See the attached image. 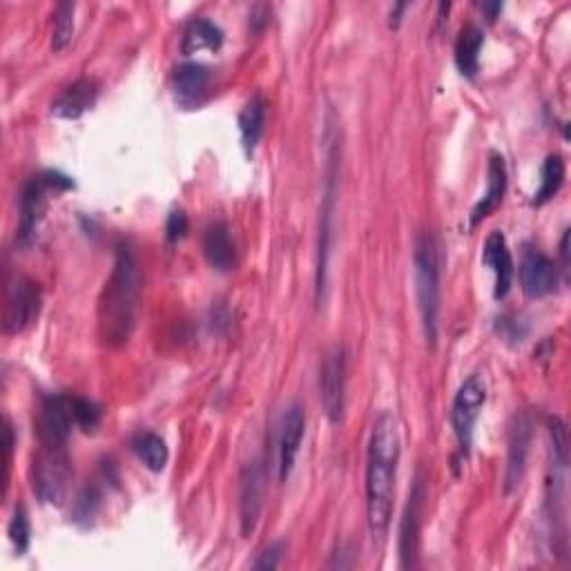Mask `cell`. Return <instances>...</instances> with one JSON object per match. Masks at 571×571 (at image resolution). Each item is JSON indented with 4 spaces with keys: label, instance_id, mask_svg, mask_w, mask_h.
<instances>
[{
    "label": "cell",
    "instance_id": "cell-1",
    "mask_svg": "<svg viewBox=\"0 0 571 571\" xmlns=\"http://www.w3.org/2000/svg\"><path fill=\"white\" fill-rule=\"evenodd\" d=\"M400 462V429L391 413L375 420L366 453V516L373 538L382 540L393 516L395 473Z\"/></svg>",
    "mask_w": 571,
    "mask_h": 571
},
{
    "label": "cell",
    "instance_id": "cell-2",
    "mask_svg": "<svg viewBox=\"0 0 571 571\" xmlns=\"http://www.w3.org/2000/svg\"><path fill=\"white\" fill-rule=\"evenodd\" d=\"M139 268L130 246H119L112 275L99 299V335L108 346H121L130 340L137 322Z\"/></svg>",
    "mask_w": 571,
    "mask_h": 571
},
{
    "label": "cell",
    "instance_id": "cell-3",
    "mask_svg": "<svg viewBox=\"0 0 571 571\" xmlns=\"http://www.w3.org/2000/svg\"><path fill=\"white\" fill-rule=\"evenodd\" d=\"M413 275H415V295H418V308L424 326V335L431 344L438 337V311H440V259L438 244L431 232H422L415 239L413 250Z\"/></svg>",
    "mask_w": 571,
    "mask_h": 571
},
{
    "label": "cell",
    "instance_id": "cell-4",
    "mask_svg": "<svg viewBox=\"0 0 571 571\" xmlns=\"http://www.w3.org/2000/svg\"><path fill=\"white\" fill-rule=\"evenodd\" d=\"M36 498L45 505H61L72 480V462L63 447H43L29 469Z\"/></svg>",
    "mask_w": 571,
    "mask_h": 571
},
{
    "label": "cell",
    "instance_id": "cell-5",
    "mask_svg": "<svg viewBox=\"0 0 571 571\" xmlns=\"http://www.w3.org/2000/svg\"><path fill=\"white\" fill-rule=\"evenodd\" d=\"M72 188L74 181L61 172H43L25 183L21 192V226H18V239H21V244H27V241L34 237L38 221H41L47 201H50V195Z\"/></svg>",
    "mask_w": 571,
    "mask_h": 571
},
{
    "label": "cell",
    "instance_id": "cell-6",
    "mask_svg": "<svg viewBox=\"0 0 571 571\" xmlns=\"http://www.w3.org/2000/svg\"><path fill=\"white\" fill-rule=\"evenodd\" d=\"M41 311V288L25 275L9 277L5 288V311H3V331L7 335L23 333Z\"/></svg>",
    "mask_w": 571,
    "mask_h": 571
},
{
    "label": "cell",
    "instance_id": "cell-7",
    "mask_svg": "<svg viewBox=\"0 0 571 571\" xmlns=\"http://www.w3.org/2000/svg\"><path fill=\"white\" fill-rule=\"evenodd\" d=\"M74 420L72 398L67 395H45L38 402V409L34 415L36 435L41 440V447H65L70 440Z\"/></svg>",
    "mask_w": 571,
    "mask_h": 571
},
{
    "label": "cell",
    "instance_id": "cell-8",
    "mask_svg": "<svg viewBox=\"0 0 571 571\" xmlns=\"http://www.w3.org/2000/svg\"><path fill=\"white\" fill-rule=\"evenodd\" d=\"M485 400H487V384L482 375H471L469 380L460 386L456 400H453L451 422H453V431H456L462 456H467L471 449L473 429H476L478 415L482 406H485Z\"/></svg>",
    "mask_w": 571,
    "mask_h": 571
},
{
    "label": "cell",
    "instance_id": "cell-9",
    "mask_svg": "<svg viewBox=\"0 0 571 571\" xmlns=\"http://www.w3.org/2000/svg\"><path fill=\"white\" fill-rule=\"evenodd\" d=\"M319 398L326 418L331 422H340L346 406V353L342 346H335L326 355L319 371Z\"/></svg>",
    "mask_w": 571,
    "mask_h": 571
},
{
    "label": "cell",
    "instance_id": "cell-10",
    "mask_svg": "<svg viewBox=\"0 0 571 571\" xmlns=\"http://www.w3.org/2000/svg\"><path fill=\"white\" fill-rule=\"evenodd\" d=\"M520 284L527 297H545L554 293L558 284V270L547 255L536 248H527L520 261Z\"/></svg>",
    "mask_w": 571,
    "mask_h": 571
},
{
    "label": "cell",
    "instance_id": "cell-11",
    "mask_svg": "<svg viewBox=\"0 0 571 571\" xmlns=\"http://www.w3.org/2000/svg\"><path fill=\"white\" fill-rule=\"evenodd\" d=\"M306 431V415L299 404L288 406L282 418V431H279V482H286L290 471L295 467L299 447H302Z\"/></svg>",
    "mask_w": 571,
    "mask_h": 571
},
{
    "label": "cell",
    "instance_id": "cell-12",
    "mask_svg": "<svg viewBox=\"0 0 571 571\" xmlns=\"http://www.w3.org/2000/svg\"><path fill=\"white\" fill-rule=\"evenodd\" d=\"M531 447V420L527 413L516 415L514 424H511L509 431V458H507V493L514 491L520 480L522 473H525V464L529 456Z\"/></svg>",
    "mask_w": 571,
    "mask_h": 571
},
{
    "label": "cell",
    "instance_id": "cell-13",
    "mask_svg": "<svg viewBox=\"0 0 571 571\" xmlns=\"http://www.w3.org/2000/svg\"><path fill=\"white\" fill-rule=\"evenodd\" d=\"M261 505H264V476L257 462L248 464L241 476V531L250 536L257 527Z\"/></svg>",
    "mask_w": 571,
    "mask_h": 571
},
{
    "label": "cell",
    "instance_id": "cell-14",
    "mask_svg": "<svg viewBox=\"0 0 571 571\" xmlns=\"http://www.w3.org/2000/svg\"><path fill=\"white\" fill-rule=\"evenodd\" d=\"M482 261L493 270L496 275V299L507 297L511 290V282H514V259H511L507 239L502 232H491L485 241V253H482Z\"/></svg>",
    "mask_w": 571,
    "mask_h": 571
},
{
    "label": "cell",
    "instance_id": "cell-15",
    "mask_svg": "<svg viewBox=\"0 0 571 571\" xmlns=\"http://www.w3.org/2000/svg\"><path fill=\"white\" fill-rule=\"evenodd\" d=\"M99 99V83L92 79H79L56 96L52 103V114L61 119H79Z\"/></svg>",
    "mask_w": 571,
    "mask_h": 571
},
{
    "label": "cell",
    "instance_id": "cell-16",
    "mask_svg": "<svg viewBox=\"0 0 571 571\" xmlns=\"http://www.w3.org/2000/svg\"><path fill=\"white\" fill-rule=\"evenodd\" d=\"M203 255L219 273H226L235 266V241L224 221H215L203 230Z\"/></svg>",
    "mask_w": 571,
    "mask_h": 571
},
{
    "label": "cell",
    "instance_id": "cell-17",
    "mask_svg": "<svg viewBox=\"0 0 571 571\" xmlns=\"http://www.w3.org/2000/svg\"><path fill=\"white\" fill-rule=\"evenodd\" d=\"M420 507H422V485L413 487L400 529V556L402 567L415 565V554H418V534H420Z\"/></svg>",
    "mask_w": 571,
    "mask_h": 571
},
{
    "label": "cell",
    "instance_id": "cell-18",
    "mask_svg": "<svg viewBox=\"0 0 571 571\" xmlns=\"http://www.w3.org/2000/svg\"><path fill=\"white\" fill-rule=\"evenodd\" d=\"M505 190H507L505 159H502L498 152H493L489 159V186H487L485 197L478 201V206L471 212V226L480 224L482 219L489 217L491 212L500 206L502 197H505Z\"/></svg>",
    "mask_w": 571,
    "mask_h": 571
},
{
    "label": "cell",
    "instance_id": "cell-19",
    "mask_svg": "<svg viewBox=\"0 0 571 571\" xmlns=\"http://www.w3.org/2000/svg\"><path fill=\"white\" fill-rule=\"evenodd\" d=\"M224 45V32L217 23L208 21V18H192V21L183 29L181 38V52L183 54H199L203 50L217 52Z\"/></svg>",
    "mask_w": 571,
    "mask_h": 571
},
{
    "label": "cell",
    "instance_id": "cell-20",
    "mask_svg": "<svg viewBox=\"0 0 571 571\" xmlns=\"http://www.w3.org/2000/svg\"><path fill=\"white\" fill-rule=\"evenodd\" d=\"M264 123H266V99L261 96V92H257L250 96L244 105V110L239 114L241 145H244L248 157L255 152L261 134H264Z\"/></svg>",
    "mask_w": 571,
    "mask_h": 571
},
{
    "label": "cell",
    "instance_id": "cell-21",
    "mask_svg": "<svg viewBox=\"0 0 571 571\" xmlns=\"http://www.w3.org/2000/svg\"><path fill=\"white\" fill-rule=\"evenodd\" d=\"M482 45H485V34L478 25L469 23L460 29L456 41V63L462 76H467V79H473L478 74Z\"/></svg>",
    "mask_w": 571,
    "mask_h": 571
},
{
    "label": "cell",
    "instance_id": "cell-22",
    "mask_svg": "<svg viewBox=\"0 0 571 571\" xmlns=\"http://www.w3.org/2000/svg\"><path fill=\"white\" fill-rule=\"evenodd\" d=\"M174 92L179 94L181 101H195L208 90L212 81V72L203 63H183L174 72Z\"/></svg>",
    "mask_w": 571,
    "mask_h": 571
},
{
    "label": "cell",
    "instance_id": "cell-23",
    "mask_svg": "<svg viewBox=\"0 0 571 571\" xmlns=\"http://www.w3.org/2000/svg\"><path fill=\"white\" fill-rule=\"evenodd\" d=\"M132 451L137 453L139 460L150 471L159 473V471L166 469V464H168V447H166V442H163L161 435L152 433V431L139 433L137 438L132 440Z\"/></svg>",
    "mask_w": 571,
    "mask_h": 571
},
{
    "label": "cell",
    "instance_id": "cell-24",
    "mask_svg": "<svg viewBox=\"0 0 571 571\" xmlns=\"http://www.w3.org/2000/svg\"><path fill=\"white\" fill-rule=\"evenodd\" d=\"M565 181V161L560 154H549L545 166H543V181H540V188L534 197V203H547L551 197L558 195L560 186Z\"/></svg>",
    "mask_w": 571,
    "mask_h": 571
},
{
    "label": "cell",
    "instance_id": "cell-25",
    "mask_svg": "<svg viewBox=\"0 0 571 571\" xmlns=\"http://www.w3.org/2000/svg\"><path fill=\"white\" fill-rule=\"evenodd\" d=\"M74 3H58L54 9V32H52V47L61 52L67 43L72 41L74 34Z\"/></svg>",
    "mask_w": 571,
    "mask_h": 571
},
{
    "label": "cell",
    "instance_id": "cell-26",
    "mask_svg": "<svg viewBox=\"0 0 571 571\" xmlns=\"http://www.w3.org/2000/svg\"><path fill=\"white\" fill-rule=\"evenodd\" d=\"M72 409H74L76 427H81L85 433H90L99 427L103 415L99 404L87 398H72Z\"/></svg>",
    "mask_w": 571,
    "mask_h": 571
},
{
    "label": "cell",
    "instance_id": "cell-27",
    "mask_svg": "<svg viewBox=\"0 0 571 571\" xmlns=\"http://www.w3.org/2000/svg\"><path fill=\"white\" fill-rule=\"evenodd\" d=\"M99 507H101V491L96 489L94 485H87L79 493V498H76L74 520L81 522V525H85V522H90L96 516V511H99Z\"/></svg>",
    "mask_w": 571,
    "mask_h": 571
},
{
    "label": "cell",
    "instance_id": "cell-28",
    "mask_svg": "<svg viewBox=\"0 0 571 571\" xmlns=\"http://www.w3.org/2000/svg\"><path fill=\"white\" fill-rule=\"evenodd\" d=\"M29 534H32V531H29L27 511H25L23 505H16L12 522H9V536H12V543L16 545L18 554H25V551H27Z\"/></svg>",
    "mask_w": 571,
    "mask_h": 571
},
{
    "label": "cell",
    "instance_id": "cell-29",
    "mask_svg": "<svg viewBox=\"0 0 571 571\" xmlns=\"http://www.w3.org/2000/svg\"><path fill=\"white\" fill-rule=\"evenodd\" d=\"M549 433H551V442H554V460L558 462V467H565L567 462V429L563 420L551 418L549 420Z\"/></svg>",
    "mask_w": 571,
    "mask_h": 571
},
{
    "label": "cell",
    "instance_id": "cell-30",
    "mask_svg": "<svg viewBox=\"0 0 571 571\" xmlns=\"http://www.w3.org/2000/svg\"><path fill=\"white\" fill-rule=\"evenodd\" d=\"M186 230H188V219H186V215H183L181 210H174L172 215L168 217V226H166L168 239H170V241H177V239H181L183 235H186Z\"/></svg>",
    "mask_w": 571,
    "mask_h": 571
},
{
    "label": "cell",
    "instance_id": "cell-31",
    "mask_svg": "<svg viewBox=\"0 0 571 571\" xmlns=\"http://www.w3.org/2000/svg\"><path fill=\"white\" fill-rule=\"evenodd\" d=\"M282 551L284 547L282 545H270L264 554H261V558L257 560V563L253 565L255 569H275L279 565V558H282Z\"/></svg>",
    "mask_w": 571,
    "mask_h": 571
},
{
    "label": "cell",
    "instance_id": "cell-32",
    "mask_svg": "<svg viewBox=\"0 0 571 571\" xmlns=\"http://www.w3.org/2000/svg\"><path fill=\"white\" fill-rule=\"evenodd\" d=\"M560 255H563V264L569 266V230H565L563 244H560Z\"/></svg>",
    "mask_w": 571,
    "mask_h": 571
},
{
    "label": "cell",
    "instance_id": "cell-33",
    "mask_svg": "<svg viewBox=\"0 0 571 571\" xmlns=\"http://www.w3.org/2000/svg\"><path fill=\"white\" fill-rule=\"evenodd\" d=\"M482 9H485V12H487L489 21H493V18H496V14L502 9V5L500 3H485V5H482Z\"/></svg>",
    "mask_w": 571,
    "mask_h": 571
}]
</instances>
